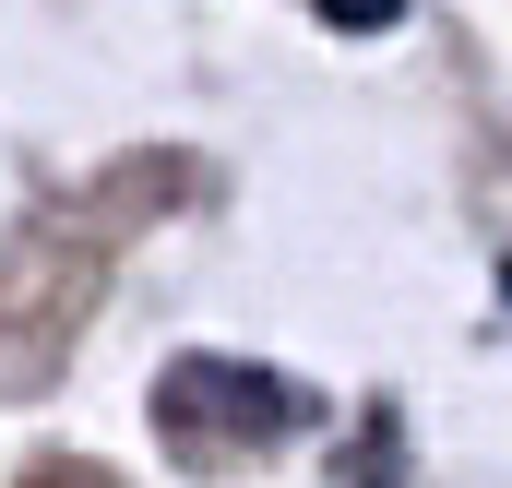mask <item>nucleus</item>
<instances>
[{
	"label": "nucleus",
	"mask_w": 512,
	"mask_h": 488,
	"mask_svg": "<svg viewBox=\"0 0 512 488\" xmlns=\"http://www.w3.org/2000/svg\"><path fill=\"white\" fill-rule=\"evenodd\" d=\"M322 12H334L346 36H370V24H393V12H405V0H322Z\"/></svg>",
	"instance_id": "nucleus-2"
},
{
	"label": "nucleus",
	"mask_w": 512,
	"mask_h": 488,
	"mask_svg": "<svg viewBox=\"0 0 512 488\" xmlns=\"http://www.w3.org/2000/svg\"><path fill=\"white\" fill-rule=\"evenodd\" d=\"M155 417H179V429H227V441H274L286 417H298V393L274 381V369H239V358H179L155 381Z\"/></svg>",
	"instance_id": "nucleus-1"
}]
</instances>
